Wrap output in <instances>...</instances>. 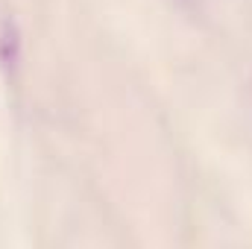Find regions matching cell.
<instances>
[{"instance_id": "6da1fadb", "label": "cell", "mask_w": 252, "mask_h": 249, "mask_svg": "<svg viewBox=\"0 0 252 249\" xmlns=\"http://www.w3.org/2000/svg\"><path fill=\"white\" fill-rule=\"evenodd\" d=\"M0 44H3V62H6V64L15 62V47H18V38H15V30H12V27L3 32Z\"/></svg>"}]
</instances>
